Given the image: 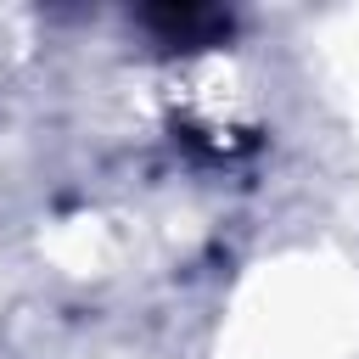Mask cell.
<instances>
[{
    "label": "cell",
    "mask_w": 359,
    "mask_h": 359,
    "mask_svg": "<svg viewBox=\"0 0 359 359\" xmlns=\"http://www.w3.org/2000/svg\"><path fill=\"white\" fill-rule=\"evenodd\" d=\"M146 28H157L163 45H208V39L230 34V17L208 11V6H157V11H146Z\"/></svg>",
    "instance_id": "1"
}]
</instances>
